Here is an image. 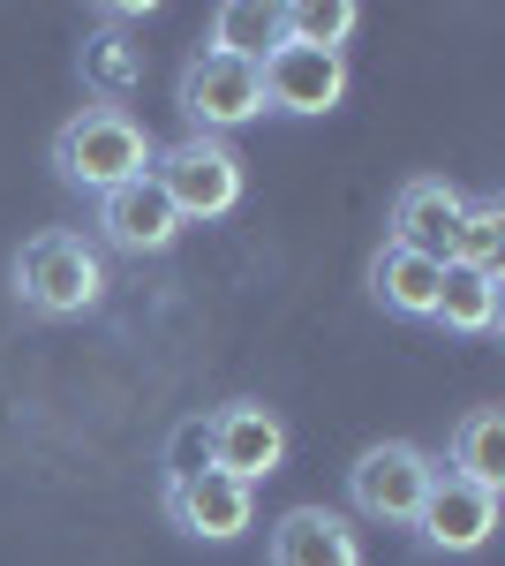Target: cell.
Masks as SVG:
<instances>
[{"instance_id":"cell-2","label":"cell","mask_w":505,"mask_h":566,"mask_svg":"<svg viewBox=\"0 0 505 566\" xmlns=\"http://www.w3.org/2000/svg\"><path fill=\"white\" fill-rule=\"evenodd\" d=\"M15 303L31 317H84L106 303V250L76 227H45L15 250Z\"/></svg>"},{"instance_id":"cell-19","label":"cell","mask_w":505,"mask_h":566,"mask_svg":"<svg viewBox=\"0 0 505 566\" xmlns=\"http://www.w3.org/2000/svg\"><path fill=\"white\" fill-rule=\"evenodd\" d=\"M355 23H362L355 0H287V39L295 45H325V53H339V45L355 39Z\"/></svg>"},{"instance_id":"cell-8","label":"cell","mask_w":505,"mask_h":566,"mask_svg":"<svg viewBox=\"0 0 505 566\" xmlns=\"http://www.w3.org/2000/svg\"><path fill=\"white\" fill-rule=\"evenodd\" d=\"M256 84H264V114H302V122H317V114H333L339 98H347V53H325V45H272L264 61H256Z\"/></svg>"},{"instance_id":"cell-5","label":"cell","mask_w":505,"mask_h":566,"mask_svg":"<svg viewBox=\"0 0 505 566\" xmlns=\"http://www.w3.org/2000/svg\"><path fill=\"white\" fill-rule=\"evenodd\" d=\"M197 446H204V469L256 491L264 476H280V461H287V423L264 400H227V408H211L204 423H197Z\"/></svg>"},{"instance_id":"cell-7","label":"cell","mask_w":505,"mask_h":566,"mask_svg":"<svg viewBox=\"0 0 505 566\" xmlns=\"http://www.w3.org/2000/svg\"><path fill=\"white\" fill-rule=\"evenodd\" d=\"M159 506H167V522L181 528V536H204V544H234V536H250V522H256V491L234 483V476H219V469H167Z\"/></svg>"},{"instance_id":"cell-13","label":"cell","mask_w":505,"mask_h":566,"mask_svg":"<svg viewBox=\"0 0 505 566\" xmlns=\"http://www.w3.org/2000/svg\"><path fill=\"white\" fill-rule=\"evenodd\" d=\"M272 45H287V0H219L211 8V53L256 69Z\"/></svg>"},{"instance_id":"cell-18","label":"cell","mask_w":505,"mask_h":566,"mask_svg":"<svg viewBox=\"0 0 505 566\" xmlns=\"http://www.w3.org/2000/svg\"><path fill=\"white\" fill-rule=\"evenodd\" d=\"M84 84H91V91H106V98L136 91V84H144V45L122 39L114 23H98V31L84 39Z\"/></svg>"},{"instance_id":"cell-14","label":"cell","mask_w":505,"mask_h":566,"mask_svg":"<svg viewBox=\"0 0 505 566\" xmlns=\"http://www.w3.org/2000/svg\"><path fill=\"white\" fill-rule=\"evenodd\" d=\"M438 272H445V264L415 258V250H400V242H385L378 258H370V303L392 310V317H430V303H438Z\"/></svg>"},{"instance_id":"cell-12","label":"cell","mask_w":505,"mask_h":566,"mask_svg":"<svg viewBox=\"0 0 505 566\" xmlns=\"http://www.w3.org/2000/svg\"><path fill=\"white\" fill-rule=\"evenodd\" d=\"M272 566H362V536L333 506H287L272 522Z\"/></svg>"},{"instance_id":"cell-10","label":"cell","mask_w":505,"mask_h":566,"mask_svg":"<svg viewBox=\"0 0 505 566\" xmlns=\"http://www.w3.org/2000/svg\"><path fill=\"white\" fill-rule=\"evenodd\" d=\"M173 242H181V219H173V205L159 197L151 175L98 197V250H114V258H159Z\"/></svg>"},{"instance_id":"cell-15","label":"cell","mask_w":505,"mask_h":566,"mask_svg":"<svg viewBox=\"0 0 505 566\" xmlns=\"http://www.w3.org/2000/svg\"><path fill=\"white\" fill-rule=\"evenodd\" d=\"M430 325H445V333H461V340H491V333H498V280H491V272L445 264V272H438Z\"/></svg>"},{"instance_id":"cell-3","label":"cell","mask_w":505,"mask_h":566,"mask_svg":"<svg viewBox=\"0 0 505 566\" xmlns=\"http://www.w3.org/2000/svg\"><path fill=\"white\" fill-rule=\"evenodd\" d=\"M151 181H159V197L173 205L181 227H204V219H227L242 205V159H234V144L227 136H173L151 151Z\"/></svg>"},{"instance_id":"cell-17","label":"cell","mask_w":505,"mask_h":566,"mask_svg":"<svg viewBox=\"0 0 505 566\" xmlns=\"http://www.w3.org/2000/svg\"><path fill=\"white\" fill-rule=\"evenodd\" d=\"M445 264H461V272H491V280H498V264H505V197H475V205H467L461 227H453Z\"/></svg>"},{"instance_id":"cell-4","label":"cell","mask_w":505,"mask_h":566,"mask_svg":"<svg viewBox=\"0 0 505 566\" xmlns=\"http://www.w3.org/2000/svg\"><path fill=\"white\" fill-rule=\"evenodd\" d=\"M430 453L408 446V438H378V446H362L355 453V469H347V506L362 514V522H385V528H415V506L422 491H430Z\"/></svg>"},{"instance_id":"cell-6","label":"cell","mask_w":505,"mask_h":566,"mask_svg":"<svg viewBox=\"0 0 505 566\" xmlns=\"http://www.w3.org/2000/svg\"><path fill=\"white\" fill-rule=\"evenodd\" d=\"M173 106H181V122L189 136H227L256 122L264 114V84H256L250 61H227V53H189L181 61V76H173Z\"/></svg>"},{"instance_id":"cell-1","label":"cell","mask_w":505,"mask_h":566,"mask_svg":"<svg viewBox=\"0 0 505 566\" xmlns=\"http://www.w3.org/2000/svg\"><path fill=\"white\" fill-rule=\"evenodd\" d=\"M151 136L136 114L122 106H76L61 129H53V175L69 181V189H91V197H106V189H122V181H144L151 175Z\"/></svg>"},{"instance_id":"cell-11","label":"cell","mask_w":505,"mask_h":566,"mask_svg":"<svg viewBox=\"0 0 505 566\" xmlns=\"http://www.w3.org/2000/svg\"><path fill=\"white\" fill-rule=\"evenodd\" d=\"M461 212H467V197L445 175H415V181H400V197H392V234H385V242H400V250H415V258H430V264H445Z\"/></svg>"},{"instance_id":"cell-16","label":"cell","mask_w":505,"mask_h":566,"mask_svg":"<svg viewBox=\"0 0 505 566\" xmlns=\"http://www.w3.org/2000/svg\"><path fill=\"white\" fill-rule=\"evenodd\" d=\"M445 469L483 491H505V408H467L445 438Z\"/></svg>"},{"instance_id":"cell-9","label":"cell","mask_w":505,"mask_h":566,"mask_svg":"<svg viewBox=\"0 0 505 566\" xmlns=\"http://www.w3.org/2000/svg\"><path fill=\"white\" fill-rule=\"evenodd\" d=\"M491 528H498V491L453 476V469L438 461V469H430V491H422V506H415V536L430 552H445V559H467V552L491 544Z\"/></svg>"}]
</instances>
